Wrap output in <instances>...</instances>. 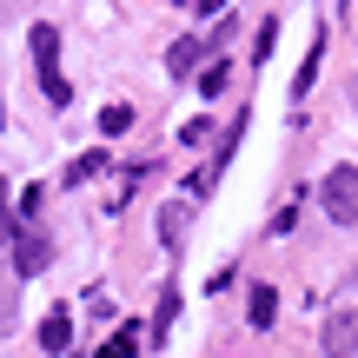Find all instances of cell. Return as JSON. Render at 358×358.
Segmentation results:
<instances>
[{"label":"cell","instance_id":"obj_1","mask_svg":"<svg viewBox=\"0 0 358 358\" xmlns=\"http://www.w3.org/2000/svg\"><path fill=\"white\" fill-rule=\"evenodd\" d=\"M34 66H40V93H47L53 106L73 100V87H66V73H60V34H53L47 20L34 27Z\"/></svg>","mask_w":358,"mask_h":358},{"label":"cell","instance_id":"obj_2","mask_svg":"<svg viewBox=\"0 0 358 358\" xmlns=\"http://www.w3.org/2000/svg\"><path fill=\"white\" fill-rule=\"evenodd\" d=\"M319 206H325V219L332 226H352L358 219V166H332L319 179Z\"/></svg>","mask_w":358,"mask_h":358},{"label":"cell","instance_id":"obj_3","mask_svg":"<svg viewBox=\"0 0 358 358\" xmlns=\"http://www.w3.org/2000/svg\"><path fill=\"white\" fill-rule=\"evenodd\" d=\"M13 266H20L27 279L47 272V266H53V239H47L40 226H20V232H13Z\"/></svg>","mask_w":358,"mask_h":358},{"label":"cell","instance_id":"obj_4","mask_svg":"<svg viewBox=\"0 0 358 358\" xmlns=\"http://www.w3.org/2000/svg\"><path fill=\"white\" fill-rule=\"evenodd\" d=\"M325 358H358V312L352 306H338L325 319Z\"/></svg>","mask_w":358,"mask_h":358},{"label":"cell","instance_id":"obj_5","mask_svg":"<svg viewBox=\"0 0 358 358\" xmlns=\"http://www.w3.org/2000/svg\"><path fill=\"white\" fill-rule=\"evenodd\" d=\"M40 352H53V358L73 352V312H66V306H53L47 319H40Z\"/></svg>","mask_w":358,"mask_h":358},{"label":"cell","instance_id":"obj_6","mask_svg":"<svg viewBox=\"0 0 358 358\" xmlns=\"http://www.w3.org/2000/svg\"><path fill=\"white\" fill-rule=\"evenodd\" d=\"M186 226H192V199L159 206V239H166V245H179V239H186Z\"/></svg>","mask_w":358,"mask_h":358},{"label":"cell","instance_id":"obj_7","mask_svg":"<svg viewBox=\"0 0 358 358\" xmlns=\"http://www.w3.org/2000/svg\"><path fill=\"white\" fill-rule=\"evenodd\" d=\"M245 319H252L259 332H266V325L279 319V292H272V285H252V299H245Z\"/></svg>","mask_w":358,"mask_h":358},{"label":"cell","instance_id":"obj_8","mask_svg":"<svg viewBox=\"0 0 358 358\" xmlns=\"http://www.w3.org/2000/svg\"><path fill=\"white\" fill-rule=\"evenodd\" d=\"M206 60V40H173V47H166V66H173V73H192V66H199Z\"/></svg>","mask_w":358,"mask_h":358},{"label":"cell","instance_id":"obj_9","mask_svg":"<svg viewBox=\"0 0 358 358\" xmlns=\"http://www.w3.org/2000/svg\"><path fill=\"white\" fill-rule=\"evenodd\" d=\"M319 60H325V34L312 40V53H306V66H299V73H292V100H306V93H312V80H319Z\"/></svg>","mask_w":358,"mask_h":358},{"label":"cell","instance_id":"obj_10","mask_svg":"<svg viewBox=\"0 0 358 358\" xmlns=\"http://www.w3.org/2000/svg\"><path fill=\"white\" fill-rule=\"evenodd\" d=\"M140 338H146V332H140V325H120V332H113V338H106V345H100V352H93V358H133V352H140Z\"/></svg>","mask_w":358,"mask_h":358},{"label":"cell","instance_id":"obj_11","mask_svg":"<svg viewBox=\"0 0 358 358\" xmlns=\"http://www.w3.org/2000/svg\"><path fill=\"white\" fill-rule=\"evenodd\" d=\"M100 133H106V140H120V133H133V106H127V100H113V106L100 113Z\"/></svg>","mask_w":358,"mask_h":358},{"label":"cell","instance_id":"obj_12","mask_svg":"<svg viewBox=\"0 0 358 358\" xmlns=\"http://www.w3.org/2000/svg\"><path fill=\"white\" fill-rule=\"evenodd\" d=\"M106 173V153H80L73 166H66V186H87V179H100Z\"/></svg>","mask_w":358,"mask_h":358},{"label":"cell","instance_id":"obj_13","mask_svg":"<svg viewBox=\"0 0 358 358\" xmlns=\"http://www.w3.org/2000/svg\"><path fill=\"white\" fill-rule=\"evenodd\" d=\"M226 87H232V66H226V60H213V66L199 73V93H206V100H219Z\"/></svg>","mask_w":358,"mask_h":358},{"label":"cell","instance_id":"obj_14","mask_svg":"<svg viewBox=\"0 0 358 358\" xmlns=\"http://www.w3.org/2000/svg\"><path fill=\"white\" fill-rule=\"evenodd\" d=\"M173 312H179V292H159V312H153V338L173 332Z\"/></svg>","mask_w":358,"mask_h":358},{"label":"cell","instance_id":"obj_15","mask_svg":"<svg viewBox=\"0 0 358 358\" xmlns=\"http://www.w3.org/2000/svg\"><path fill=\"white\" fill-rule=\"evenodd\" d=\"M272 47H279V20H266V27H259V40H252V60H266Z\"/></svg>","mask_w":358,"mask_h":358},{"label":"cell","instance_id":"obj_16","mask_svg":"<svg viewBox=\"0 0 358 358\" xmlns=\"http://www.w3.org/2000/svg\"><path fill=\"white\" fill-rule=\"evenodd\" d=\"M179 140H186V146H206V140H213V120H192V127L179 133Z\"/></svg>","mask_w":358,"mask_h":358},{"label":"cell","instance_id":"obj_17","mask_svg":"<svg viewBox=\"0 0 358 358\" xmlns=\"http://www.w3.org/2000/svg\"><path fill=\"white\" fill-rule=\"evenodd\" d=\"M213 13H226V0H199V20H213Z\"/></svg>","mask_w":358,"mask_h":358},{"label":"cell","instance_id":"obj_18","mask_svg":"<svg viewBox=\"0 0 358 358\" xmlns=\"http://www.w3.org/2000/svg\"><path fill=\"white\" fill-rule=\"evenodd\" d=\"M352 100H358V80H352Z\"/></svg>","mask_w":358,"mask_h":358},{"label":"cell","instance_id":"obj_19","mask_svg":"<svg viewBox=\"0 0 358 358\" xmlns=\"http://www.w3.org/2000/svg\"><path fill=\"white\" fill-rule=\"evenodd\" d=\"M66 358H73V352H66Z\"/></svg>","mask_w":358,"mask_h":358}]
</instances>
